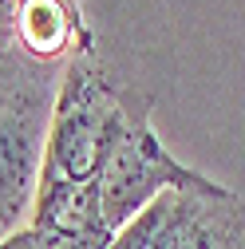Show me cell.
<instances>
[{"mask_svg": "<svg viewBox=\"0 0 245 249\" xmlns=\"http://www.w3.org/2000/svg\"><path fill=\"white\" fill-rule=\"evenodd\" d=\"M64 68L0 44V237L28 226Z\"/></svg>", "mask_w": 245, "mask_h": 249, "instance_id": "cell-1", "label": "cell"}, {"mask_svg": "<svg viewBox=\"0 0 245 249\" xmlns=\"http://www.w3.org/2000/svg\"><path fill=\"white\" fill-rule=\"evenodd\" d=\"M107 249H245V198L213 174L174 186L119 226Z\"/></svg>", "mask_w": 245, "mask_h": 249, "instance_id": "cell-2", "label": "cell"}, {"mask_svg": "<svg viewBox=\"0 0 245 249\" xmlns=\"http://www.w3.org/2000/svg\"><path fill=\"white\" fill-rule=\"evenodd\" d=\"M206 178H210L206 170L174 159L170 146L158 139L155 123H146V127H135L122 135L111 150V159L103 162L99 182H95L99 210L107 217V226L119 230L158 194L174 190V186H198Z\"/></svg>", "mask_w": 245, "mask_h": 249, "instance_id": "cell-3", "label": "cell"}, {"mask_svg": "<svg viewBox=\"0 0 245 249\" xmlns=\"http://www.w3.org/2000/svg\"><path fill=\"white\" fill-rule=\"evenodd\" d=\"M0 44L40 64L68 68L87 44L83 0H12L0 8Z\"/></svg>", "mask_w": 245, "mask_h": 249, "instance_id": "cell-4", "label": "cell"}, {"mask_svg": "<svg viewBox=\"0 0 245 249\" xmlns=\"http://www.w3.org/2000/svg\"><path fill=\"white\" fill-rule=\"evenodd\" d=\"M28 226H40L48 233H59L83 249H107L115 230L99 210V190L95 182H59V178H40L36 202Z\"/></svg>", "mask_w": 245, "mask_h": 249, "instance_id": "cell-5", "label": "cell"}, {"mask_svg": "<svg viewBox=\"0 0 245 249\" xmlns=\"http://www.w3.org/2000/svg\"><path fill=\"white\" fill-rule=\"evenodd\" d=\"M0 249H83V245L59 237V233H48L40 226H20L16 233L0 237Z\"/></svg>", "mask_w": 245, "mask_h": 249, "instance_id": "cell-6", "label": "cell"}, {"mask_svg": "<svg viewBox=\"0 0 245 249\" xmlns=\"http://www.w3.org/2000/svg\"><path fill=\"white\" fill-rule=\"evenodd\" d=\"M4 4H12V0H0V8H4Z\"/></svg>", "mask_w": 245, "mask_h": 249, "instance_id": "cell-7", "label": "cell"}]
</instances>
